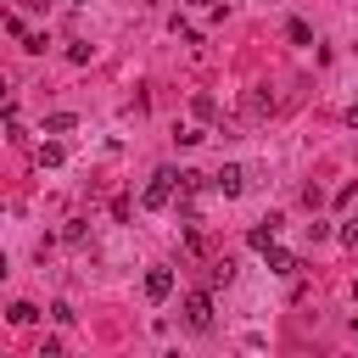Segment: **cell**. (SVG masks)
<instances>
[{
  "label": "cell",
  "mask_w": 358,
  "mask_h": 358,
  "mask_svg": "<svg viewBox=\"0 0 358 358\" xmlns=\"http://www.w3.org/2000/svg\"><path fill=\"white\" fill-rule=\"evenodd\" d=\"M145 296L151 302H168L173 296V268H145Z\"/></svg>",
  "instance_id": "3"
},
{
  "label": "cell",
  "mask_w": 358,
  "mask_h": 358,
  "mask_svg": "<svg viewBox=\"0 0 358 358\" xmlns=\"http://www.w3.org/2000/svg\"><path fill=\"white\" fill-rule=\"evenodd\" d=\"M263 257H268V268H274V274H296V268H302V263H296V252H285V246H268Z\"/></svg>",
  "instance_id": "5"
},
{
  "label": "cell",
  "mask_w": 358,
  "mask_h": 358,
  "mask_svg": "<svg viewBox=\"0 0 358 358\" xmlns=\"http://www.w3.org/2000/svg\"><path fill=\"white\" fill-rule=\"evenodd\" d=\"M173 196H179V173H173V168H157V173L145 179V190H140V207L157 213V207H168Z\"/></svg>",
  "instance_id": "1"
},
{
  "label": "cell",
  "mask_w": 358,
  "mask_h": 358,
  "mask_svg": "<svg viewBox=\"0 0 358 358\" xmlns=\"http://www.w3.org/2000/svg\"><path fill=\"white\" fill-rule=\"evenodd\" d=\"M34 162H39V168H62V145H56V140H45V145L34 151Z\"/></svg>",
  "instance_id": "8"
},
{
  "label": "cell",
  "mask_w": 358,
  "mask_h": 358,
  "mask_svg": "<svg viewBox=\"0 0 358 358\" xmlns=\"http://www.w3.org/2000/svg\"><path fill=\"white\" fill-rule=\"evenodd\" d=\"M185 324L190 330H213V296L207 291H190L185 296Z\"/></svg>",
  "instance_id": "2"
},
{
  "label": "cell",
  "mask_w": 358,
  "mask_h": 358,
  "mask_svg": "<svg viewBox=\"0 0 358 358\" xmlns=\"http://www.w3.org/2000/svg\"><path fill=\"white\" fill-rule=\"evenodd\" d=\"M50 319H56V324H73L78 313H73V302H56V308H50Z\"/></svg>",
  "instance_id": "14"
},
{
  "label": "cell",
  "mask_w": 358,
  "mask_h": 358,
  "mask_svg": "<svg viewBox=\"0 0 358 358\" xmlns=\"http://www.w3.org/2000/svg\"><path fill=\"white\" fill-rule=\"evenodd\" d=\"M201 179H207V173H196V168H179V196H196V190H201Z\"/></svg>",
  "instance_id": "12"
},
{
  "label": "cell",
  "mask_w": 358,
  "mask_h": 358,
  "mask_svg": "<svg viewBox=\"0 0 358 358\" xmlns=\"http://www.w3.org/2000/svg\"><path fill=\"white\" fill-rule=\"evenodd\" d=\"M347 123H352V129H358V106H352V112H347Z\"/></svg>",
  "instance_id": "15"
},
{
  "label": "cell",
  "mask_w": 358,
  "mask_h": 358,
  "mask_svg": "<svg viewBox=\"0 0 358 358\" xmlns=\"http://www.w3.org/2000/svg\"><path fill=\"white\" fill-rule=\"evenodd\" d=\"M285 34H291V45H313V28H308L302 17H291V22H285Z\"/></svg>",
  "instance_id": "10"
},
{
  "label": "cell",
  "mask_w": 358,
  "mask_h": 358,
  "mask_svg": "<svg viewBox=\"0 0 358 358\" xmlns=\"http://www.w3.org/2000/svg\"><path fill=\"white\" fill-rule=\"evenodd\" d=\"M67 6H90V0H67Z\"/></svg>",
  "instance_id": "16"
},
{
  "label": "cell",
  "mask_w": 358,
  "mask_h": 358,
  "mask_svg": "<svg viewBox=\"0 0 358 358\" xmlns=\"http://www.w3.org/2000/svg\"><path fill=\"white\" fill-rule=\"evenodd\" d=\"M190 6H213V0H190Z\"/></svg>",
  "instance_id": "17"
},
{
  "label": "cell",
  "mask_w": 358,
  "mask_h": 358,
  "mask_svg": "<svg viewBox=\"0 0 358 358\" xmlns=\"http://www.w3.org/2000/svg\"><path fill=\"white\" fill-rule=\"evenodd\" d=\"M213 185H218L224 196H241V190H246V168H235V162H224V168L213 173Z\"/></svg>",
  "instance_id": "4"
},
{
  "label": "cell",
  "mask_w": 358,
  "mask_h": 358,
  "mask_svg": "<svg viewBox=\"0 0 358 358\" xmlns=\"http://www.w3.org/2000/svg\"><path fill=\"white\" fill-rule=\"evenodd\" d=\"M235 280V263L229 257H213V268H207V285H229Z\"/></svg>",
  "instance_id": "7"
},
{
  "label": "cell",
  "mask_w": 358,
  "mask_h": 358,
  "mask_svg": "<svg viewBox=\"0 0 358 358\" xmlns=\"http://www.w3.org/2000/svg\"><path fill=\"white\" fill-rule=\"evenodd\" d=\"M246 112H252V117H268V112H274V95H268V90H252V95H246Z\"/></svg>",
  "instance_id": "6"
},
{
  "label": "cell",
  "mask_w": 358,
  "mask_h": 358,
  "mask_svg": "<svg viewBox=\"0 0 358 358\" xmlns=\"http://www.w3.org/2000/svg\"><path fill=\"white\" fill-rule=\"evenodd\" d=\"M6 319H11V324H34V319H39V308H34V302H11V308H6Z\"/></svg>",
  "instance_id": "9"
},
{
  "label": "cell",
  "mask_w": 358,
  "mask_h": 358,
  "mask_svg": "<svg viewBox=\"0 0 358 358\" xmlns=\"http://www.w3.org/2000/svg\"><path fill=\"white\" fill-rule=\"evenodd\" d=\"M190 112H196V117H213V112H218V101H213V95H196V101H190Z\"/></svg>",
  "instance_id": "13"
},
{
  "label": "cell",
  "mask_w": 358,
  "mask_h": 358,
  "mask_svg": "<svg viewBox=\"0 0 358 358\" xmlns=\"http://www.w3.org/2000/svg\"><path fill=\"white\" fill-rule=\"evenodd\" d=\"M73 123H78V117H73V112H50V117H45V134H67V129H73Z\"/></svg>",
  "instance_id": "11"
}]
</instances>
